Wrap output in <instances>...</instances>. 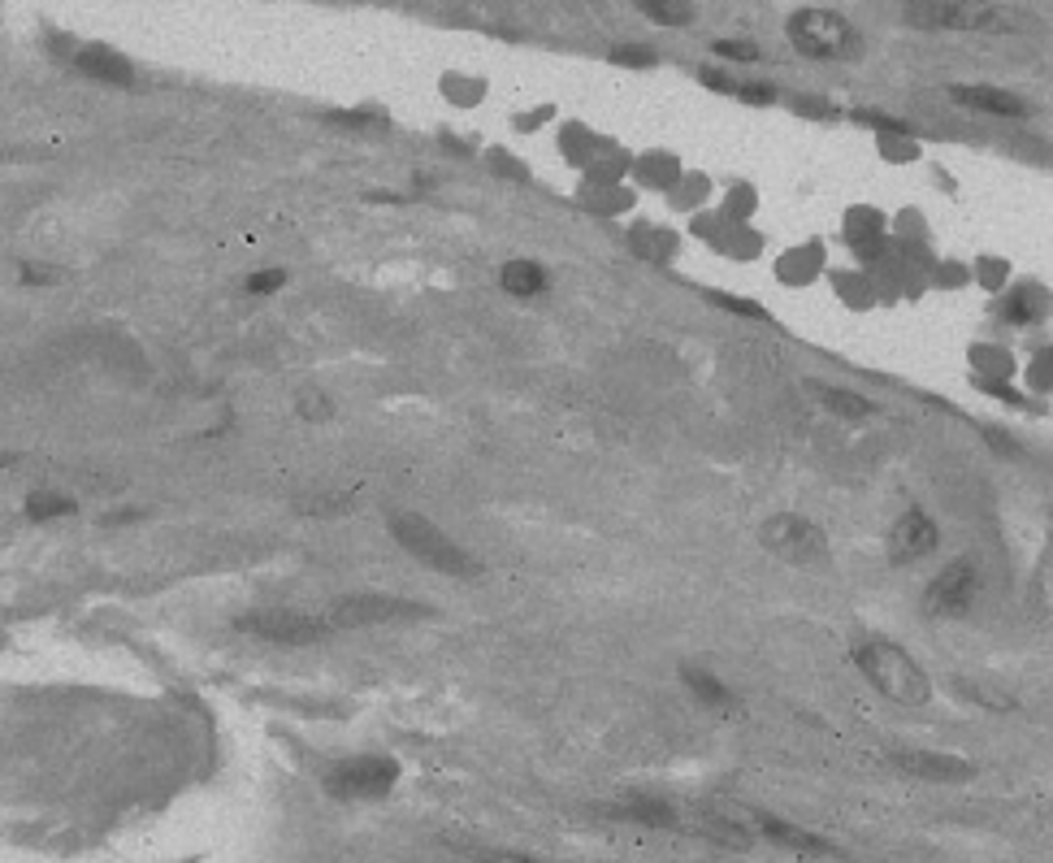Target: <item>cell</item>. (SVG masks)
Masks as SVG:
<instances>
[{"instance_id":"obj_1","label":"cell","mask_w":1053,"mask_h":863,"mask_svg":"<svg viewBox=\"0 0 1053 863\" xmlns=\"http://www.w3.org/2000/svg\"><path fill=\"white\" fill-rule=\"evenodd\" d=\"M902 17L919 30L950 35H1015L1024 13L1002 0H902Z\"/></svg>"},{"instance_id":"obj_2","label":"cell","mask_w":1053,"mask_h":863,"mask_svg":"<svg viewBox=\"0 0 1053 863\" xmlns=\"http://www.w3.org/2000/svg\"><path fill=\"white\" fill-rule=\"evenodd\" d=\"M386 525H390V538H394L408 555H416L421 564H429L434 573H442V577H481L477 555L464 551V547H460L442 525H434L429 516H421V512H394Z\"/></svg>"},{"instance_id":"obj_3","label":"cell","mask_w":1053,"mask_h":863,"mask_svg":"<svg viewBox=\"0 0 1053 863\" xmlns=\"http://www.w3.org/2000/svg\"><path fill=\"white\" fill-rule=\"evenodd\" d=\"M785 35L811 61H854L863 52V35L854 30V22L832 13V9H798V13H789Z\"/></svg>"},{"instance_id":"obj_4","label":"cell","mask_w":1053,"mask_h":863,"mask_svg":"<svg viewBox=\"0 0 1053 863\" xmlns=\"http://www.w3.org/2000/svg\"><path fill=\"white\" fill-rule=\"evenodd\" d=\"M854 664L863 668V677L889 695V699H902V703H924L928 699V677L924 668L893 642L876 638V642H858L854 647Z\"/></svg>"},{"instance_id":"obj_5","label":"cell","mask_w":1053,"mask_h":863,"mask_svg":"<svg viewBox=\"0 0 1053 863\" xmlns=\"http://www.w3.org/2000/svg\"><path fill=\"white\" fill-rule=\"evenodd\" d=\"M399 781V764L390 755H351L326 773V795L343 803H364V799H386Z\"/></svg>"},{"instance_id":"obj_6","label":"cell","mask_w":1053,"mask_h":863,"mask_svg":"<svg viewBox=\"0 0 1053 863\" xmlns=\"http://www.w3.org/2000/svg\"><path fill=\"white\" fill-rule=\"evenodd\" d=\"M980 599V568L971 560H954L950 568H941L928 590H924V612L932 621H958L976 608Z\"/></svg>"},{"instance_id":"obj_7","label":"cell","mask_w":1053,"mask_h":863,"mask_svg":"<svg viewBox=\"0 0 1053 863\" xmlns=\"http://www.w3.org/2000/svg\"><path fill=\"white\" fill-rule=\"evenodd\" d=\"M235 625L274 647H313L335 634L330 616H304V612H252V616H239Z\"/></svg>"},{"instance_id":"obj_8","label":"cell","mask_w":1053,"mask_h":863,"mask_svg":"<svg viewBox=\"0 0 1053 863\" xmlns=\"http://www.w3.org/2000/svg\"><path fill=\"white\" fill-rule=\"evenodd\" d=\"M434 616L425 603L394 599V595H348L330 608L335 629H368V625H394V621H425Z\"/></svg>"},{"instance_id":"obj_9","label":"cell","mask_w":1053,"mask_h":863,"mask_svg":"<svg viewBox=\"0 0 1053 863\" xmlns=\"http://www.w3.org/2000/svg\"><path fill=\"white\" fill-rule=\"evenodd\" d=\"M763 547L785 555V560H793V564H811V560H819L828 551L824 529L802 521V516H772L763 525Z\"/></svg>"},{"instance_id":"obj_10","label":"cell","mask_w":1053,"mask_h":863,"mask_svg":"<svg viewBox=\"0 0 1053 863\" xmlns=\"http://www.w3.org/2000/svg\"><path fill=\"white\" fill-rule=\"evenodd\" d=\"M937 525H932V516L928 512H919V508H911V512H902L898 516V525L889 529V555L898 560V564H915V560H924L928 551H937Z\"/></svg>"},{"instance_id":"obj_11","label":"cell","mask_w":1053,"mask_h":863,"mask_svg":"<svg viewBox=\"0 0 1053 863\" xmlns=\"http://www.w3.org/2000/svg\"><path fill=\"white\" fill-rule=\"evenodd\" d=\"M893 768L915 777V781H932V786H954L971 777V764L958 755H941V751H893Z\"/></svg>"},{"instance_id":"obj_12","label":"cell","mask_w":1053,"mask_h":863,"mask_svg":"<svg viewBox=\"0 0 1053 863\" xmlns=\"http://www.w3.org/2000/svg\"><path fill=\"white\" fill-rule=\"evenodd\" d=\"M950 96H954L963 109H971V113H989V117H1028V113H1032V104H1028L1024 96H1015V91H1006V87H993V83H958V87H950Z\"/></svg>"},{"instance_id":"obj_13","label":"cell","mask_w":1053,"mask_h":863,"mask_svg":"<svg viewBox=\"0 0 1053 863\" xmlns=\"http://www.w3.org/2000/svg\"><path fill=\"white\" fill-rule=\"evenodd\" d=\"M74 65H78V74H87L91 83H104V87H135V65H130L117 48L83 43V48L74 52Z\"/></svg>"},{"instance_id":"obj_14","label":"cell","mask_w":1053,"mask_h":863,"mask_svg":"<svg viewBox=\"0 0 1053 863\" xmlns=\"http://www.w3.org/2000/svg\"><path fill=\"white\" fill-rule=\"evenodd\" d=\"M499 287H503L512 300H538V296L551 291V274L542 270V261L512 257V261H503V270H499Z\"/></svg>"},{"instance_id":"obj_15","label":"cell","mask_w":1053,"mask_h":863,"mask_svg":"<svg viewBox=\"0 0 1053 863\" xmlns=\"http://www.w3.org/2000/svg\"><path fill=\"white\" fill-rule=\"evenodd\" d=\"M681 681H686V690L699 699L702 708H711V712H732V708H737V695H732L715 673H706V668L686 664V668H681Z\"/></svg>"},{"instance_id":"obj_16","label":"cell","mask_w":1053,"mask_h":863,"mask_svg":"<svg viewBox=\"0 0 1053 863\" xmlns=\"http://www.w3.org/2000/svg\"><path fill=\"white\" fill-rule=\"evenodd\" d=\"M78 512V499L74 495H61V490H30L26 503H22V516L35 521V525H48V521H65Z\"/></svg>"},{"instance_id":"obj_17","label":"cell","mask_w":1053,"mask_h":863,"mask_svg":"<svg viewBox=\"0 0 1053 863\" xmlns=\"http://www.w3.org/2000/svg\"><path fill=\"white\" fill-rule=\"evenodd\" d=\"M763 825V834L776 842V847H785V851H798V855H828V842L824 838H815L811 829H798V825H789V821H759Z\"/></svg>"},{"instance_id":"obj_18","label":"cell","mask_w":1053,"mask_h":863,"mask_svg":"<svg viewBox=\"0 0 1053 863\" xmlns=\"http://www.w3.org/2000/svg\"><path fill=\"white\" fill-rule=\"evenodd\" d=\"M612 816H620V821H638V825H655V829L677 825V812H673L668 803H660V799H634L629 808H616Z\"/></svg>"},{"instance_id":"obj_19","label":"cell","mask_w":1053,"mask_h":863,"mask_svg":"<svg viewBox=\"0 0 1053 863\" xmlns=\"http://www.w3.org/2000/svg\"><path fill=\"white\" fill-rule=\"evenodd\" d=\"M655 26H690L694 22V0H634Z\"/></svg>"},{"instance_id":"obj_20","label":"cell","mask_w":1053,"mask_h":863,"mask_svg":"<svg viewBox=\"0 0 1053 863\" xmlns=\"http://www.w3.org/2000/svg\"><path fill=\"white\" fill-rule=\"evenodd\" d=\"M811 396L824 404V409H832V413H841V417H867L872 413V404L863 400V396H854V391H837V387H811Z\"/></svg>"},{"instance_id":"obj_21","label":"cell","mask_w":1053,"mask_h":863,"mask_svg":"<svg viewBox=\"0 0 1053 863\" xmlns=\"http://www.w3.org/2000/svg\"><path fill=\"white\" fill-rule=\"evenodd\" d=\"M1002 317H1006V322H1015V326H1028V322H1037V317H1041V304L1032 300V291H1015V296H1006Z\"/></svg>"},{"instance_id":"obj_22","label":"cell","mask_w":1053,"mask_h":863,"mask_svg":"<svg viewBox=\"0 0 1053 863\" xmlns=\"http://www.w3.org/2000/svg\"><path fill=\"white\" fill-rule=\"evenodd\" d=\"M287 283H291L287 270H256V274H248V291L252 296H278Z\"/></svg>"},{"instance_id":"obj_23","label":"cell","mask_w":1053,"mask_h":863,"mask_svg":"<svg viewBox=\"0 0 1053 863\" xmlns=\"http://www.w3.org/2000/svg\"><path fill=\"white\" fill-rule=\"evenodd\" d=\"M715 52H719L724 61H759V43H754V39H719Z\"/></svg>"},{"instance_id":"obj_24","label":"cell","mask_w":1053,"mask_h":863,"mask_svg":"<svg viewBox=\"0 0 1053 863\" xmlns=\"http://www.w3.org/2000/svg\"><path fill=\"white\" fill-rule=\"evenodd\" d=\"M330 122H339V126H368V130H386V117H381V113H330Z\"/></svg>"},{"instance_id":"obj_25","label":"cell","mask_w":1053,"mask_h":863,"mask_svg":"<svg viewBox=\"0 0 1053 863\" xmlns=\"http://www.w3.org/2000/svg\"><path fill=\"white\" fill-rule=\"evenodd\" d=\"M17 283H22V287H48V283H57V270H39V265H17Z\"/></svg>"},{"instance_id":"obj_26","label":"cell","mask_w":1053,"mask_h":863,"mask_svg":"<svg viewBox=\"0 0 1053 863\" xmlns=\"http://www.w3.org/2000/svg\"><path fill=\"white\" fill-rule=\"evenodd\" d=\"M612 61H616V65H655L651 48H616Z\"/></svg>"},{"instance_id":"obj_27","label":"cell","mask_w":1053,"mask_h":863,"mask_svg":"<svg viewBox=\"0 0 1053 863\" xmlns=\"http://www.w3.org/2000/svg\"><path fill=\"white\" fill-rule=\"evenodd\" d=\"M490 165H494V174H512V178H525V170L512 161V152H490Z\"/></svg>"},{"instance_id":"obj_28","label":"cell","mask_w":1053,"mask_h":863,"mask_svg":"<svg viewBox=\"0 0 1053 863\" xmlns=\"http://www.w3.org/2000/svg\"><path fill=\"white\" fill-rule=\"evenodd\" d=\"M477 860H486V863H542V860H525V855H512V851H477Z\"/></svg>"},{"instance_id":"obj_29","label":"cell","mask_w":1053,"mask_h":863,"mask_svg":"<svg viewBox=\"0 0 1053 863\" xmlns=\"http://www.w3.org/2000/svg\"><path fill=\"white\" fill-rule=\"evenodd\" d=\"M13 460H17V455H13V451H0V468H9V464H13Z\"/></svg>"}]
</instances>
